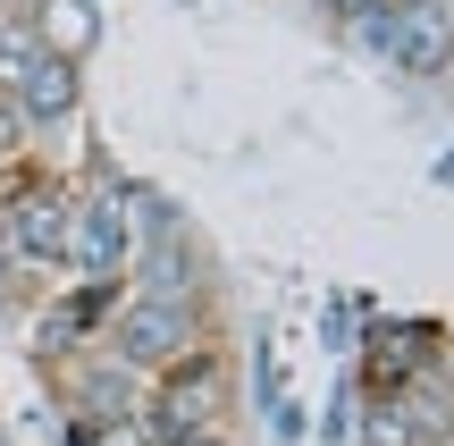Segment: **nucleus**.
Wrapping results in <instances>:
<instances>
[{"instance_id": "obj_14", "label": "nucleus", "mask_w": 454, "mask_h": 446, "mask_svg": "<svg viewBox=\"0 0 454 446\" xmlns=\"http://www.w3.org/2000/svg\"><path fill=\"white\" fill-rule=\"evenodd\" d=\"M446 9H454V0H446Z\"/></svg>"}, {"instance_id": "obj_3", "label": "nucleus", "mask_w": 454, "mask_h": 446, "mask_svg": "<svg viewBox=\"0 0 454 446\" xmlns=\"http://www.w3.org/2000/svg\"><path fill=\"white\" fill-rule=\"evenodd\" d=\"M354 34L387 59V76H404V84H446L454 76V9L446 0H387V9L362 17Z\"/></svg>"}, {"instance_id": "obj_13", "label": "nucleus", "mask_w": 454, "mask_h": 446, "mask_svg": "<svg viewBox=\"0 0 454 446\" xmlns=\"http://www.w3.org/2000/svg\"><path fill=\"white\" fill-rule=\"evenodd\" d=\"M0 9H9V0H0Z\"/></svg>"}, {"instance_id": "obj_1", "label": "nucleus", "mask_w": 454, "mask_h": 446, "mask_svg": "<svg viewBox=\"0 0 454 446\" xmlns=\"http://www.w3.org/2000/svg\"><path fill=\"white\" fill-rule=\"evenodd\" d=\"M227 413H236V354H227L219 329L202 337V346H185L168 371H152L144 396H135L144 446H185L202 430H227Z\"/></svg>"}, {"instance_id": "obj_12", "label": "nucleus", "mask_w": 454, "mask_h": 446, "mask_svg": "<svg viewBox=\"0 0 454 446\" xmlns=\"http://www.w3.org/2000/svg\"><path fill=\"white\" fill-rule=\"evenodd\" d=\"M421 446H454V430H429V438H421Z\"/></svg>"}, {"instance_id": "obj_4", "label": "nucleus", "mask_w": 454, "mask_h": 446, "mask_svg": "<svg viewBox=\"0 0 454 446\" xmlns=\"http://www.w3.org/2000/svg\"><path fill=\"white\" fill-rule=\"evenodd\" d=\"M67 219H76V185L67 177H17L0 194V236H9L17 270H67Z\"/></svg>"}, {"instance_id": "obj_7", "label": "nucleus", "mask_w": 454, "mask_h": 446, "mask_svg": "<svg viewBox=\"0 0 454 446\" xmlns=\"http://www.w3.org/2000/svg\"><path fill=\"white\" fill-rule=\"evenodd\" d=\"M17 17H26V34L51 51V59H67V67H84L101 51V34H110L101 0H17Z\"/></svg>"}, {"instance_id": "obj_9", "label": "nucleus", "mask_w": 454, "mask_h": 446, "mask_svg": "<svg viewBox=\"0 0 454 446\" xmlns=\"http://www.w3.org/2000/svg\"><path fill=\"white\" fill-rule=\"evenodd\" d=\"M311 9H328V17H337V26H362V17H379V9H387V0H311Z\"/></svg>"}, {"instance_id": "obj_11", "label": "nucleus", "mask_w": 454, "mask_h": 446, "mask_svg": "<svg viewBox=\"0 0 454 446\" xmlns=\"http://www.w3.org/2000/svg\"><path fill=\"white\" fill-rule=\"evenodd\" d=\"M185 446H236V438H227V430H202V438H185Z\"/></svg>"}, {"instance_id": "obj_10", "label": "nucleus", "mask_w": 454, "mask_h": 446, "mask_svg": "<svg viewBox=\"0 0 454 446\" xmlns=\"http://www.w3.org/2000/svg\"><path fill=\"white\" fill-rule=\"evenodd\" d=\"M9 262H17V253H9V236H0V312H9V295H17V278H9Z\"/></svg>"}, {"instance_id": "obj_5", "label": "nucleus", "mask_w": 454, "mask_h": 446, "mask_svg": "<svg viewBox=\"0 0 454 446\" xmlns=\"http://www.w3.org/2000/svg\"><path fill=\"white\" fill-rule=\"evenodd\" d=\"M135 262V211L118 194V177H101L93 194H76V219H67V270L93 286H127Z\"/></svg>"}, {"instance_id": "obj_8", "label": "nucleus", "mask_w": 454, "mask_h": 446, "mask_svg": "<svg viewBox=\"0 0 454 446\" xmlns=\"http://www.w3.org/2000/svg\"><path fill=\"white\" fill-rule=\"evenodd\" d=\"M320 329H328V354H354V303L328 295V303H320Z\"/></svg>"}, {"instance_id": "obj_6", "label": "nucleus", "mask_w": 454, "mask_h": 446, "mask_svg": "<svg viewBox=\"0 0 454 446\" xmlns=\"http://www.w3.org/2000/svg\"><path fill=\"white\" fill-rule=\"evenodd\" d=\"M67 413H76V430H118V421H135V396H144V379H135V371H118L110 354H84L76 371H67Z\"/></svg>"}, {"instance_id": "obj_2", "label": "nucleus", "mask_w": 454, "mask_h": 446, "mask_svg": "<svg viewBox=\"0 0 454 446\" xmlns=\"http://www.w3.org/2000/svg\"><path fill=\"white\" fill-rule=\"evenodd\" d=\"M202 337H211V295H135V286H127L93 346L110 354L118 371L152 379V371H168L185 346H202Z\"/></svg>"}]
</instances>
